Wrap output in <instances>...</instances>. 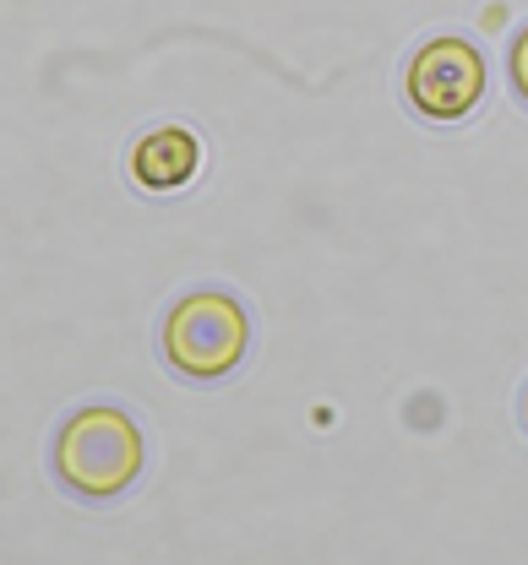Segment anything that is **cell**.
<instances>
[{
    "instance_id": "277c9868",
    "label": "cell",
    "mask_w": 528,
    "mask_h": 565,
    "mask_svg": "<svg viewBox=\"0 0 528 565\" xmlns=\"http://www.w3.org/2000/svg\"><path fill=\"white\" fill-rule=\"evenodd\" d=\"M197 163H202V147H197V137L186 126H158V131H148L131 147V180L142 191H152V196L191 185Z\"/></svg>"
},
{
    "instance_id": "5b68a950",
    "label": "cell",
    "mask_w": 528,
    "mask_h": 565,
    "mask_svg": "<svg viewBox=\"0 0 528 565\" xmlns=\"http://www.w3.org/2000/svg\"><path fill=\"white\" fill-rule=\"evenodd\" d=\"M513 87H518V98L528 104V33L513 44Z\"/></svg>"
},
{
    "instance_id": "8992f818",
    "label": "cell",
    "mask_w": 528,
    "mask_h": 565,
    "mask_svg": "<svg viewBox=\"0 0 528 565\" xmlns=\"http://www.w3.org/2000/svg\"><path fill=\"white\" fill-rule=\"evenodd\" d=\"M524 419H528V403H524Z\"/></svg>"
},
{
    "instance_id": "3957f363",
    "label": "cell",
    "mask_w": 528,
    "mask_h": 565,
    "mask_svg": "<svg viewBox=\"0 0 528 565\" xmlns=\"http://www.w3.org/2000/svg\"><path fill=\"white\" fill-rule=\"evenodd\" d=\"M403 98H409L414 115H425L436 126H453L485 98V55L468 39L420 44L409 71H403Z\"/></svg>"
},
{
    "instance_id": "6da1fadb",
    "label": "cell",
    "mask_w": 528,
    "mask_h": 565,
    "mask_svg": "<svg viewBox=\"0 0 528 565\" xmlns=\"http://www.w3.org/2000/svg\"><path fill=\"white\" fill-rule=\"evenodd\" d=\"M55 479L76 500H115L142 479V429L120 408H82L55 435Z\"/></svg>"
},
{
    "instance_id": "7a4b0ae2",
    "label": "cell",
    "mask_w": 528,
    "mask_h": 565,
    "mask_svg": "<svg viewBox=\"0 0 528 565\" xmlns=\"http://www.w3.org/2000/svg\"><path fill=\"white\" fill-rule=\"evenodd\" d=\"M158 349H163V364L175 375H186V381H224L251 349V316L224 288L186 294L163 316Z\"/></svg>"
}]
</instances>
